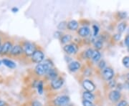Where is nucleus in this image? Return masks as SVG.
I'll list each match as a JSON object with an SVG mask.
<instances>
[{"label":"nucleus","instance_id":"obj_32","mask_svg":"<svg viewBox=\"0 0 129 106\" xmlns=\"http://www.w3.org/2000/svg\"><path fill=\"white\" fill-rule=\"evenodd\" d=\"M108 85H109V87L111 88H114L115 86V80H111L110 81H108Z\"/></svg>","mask_w":129,"mask_h":106},{"label":"nucleus","instance_id":"obj_11","mask_svg":"<svg viewBox=\"0 0 129 106\" xmlns=\"http://www.w3.org/2000/svg\"><path fill=\"white\" fill-rule=\"evenodd\" d=\"M77 32H78V34L80 37H83V38H86L90 34V29L87 26H83V27L79 28V29Z\"/></svg>","mask_w":129,"mask_h":106},{"label":"nucleus","instance_id":"obj_33","mask_svg":"<svg viewBox=\"0 0 129 106\" xmlns=\"http://www.w3.org/2000/svg\"><path fill=\"white\" fill-rule=\"evenodd\" d=\"M121 38V34L120 33H118V34H115V35L113 36V39L115 40V41H119Z\"/></svg>","mask_w":129,"mask_h":106},{"label":"nucleus","instance_id":"obj_17","mask_svg":"<svg viewBox=\"0 0 129 106\" xmlns=\"http://www.w3.org/2000/svg\"><path fill=\"white\" fill-rule=\"evenodd\" d=\"M83 98L85 100H88V101L92 102L95 100V95H93V93L91 92H88V91H84L83 92Z\"/></svg>","mask_w":129,"mask_h":106},{"label":"nucleus","instance_id":"obj_6","mask_svg":"<svg viewBox=\"0 0 129 106\" xmlns=\"http://www.w3.org/2000/svg\"><path fill=\"white\" fill-rule=\"evenodd\" d=\"M82 86L85 91H88V92H92L96 89L95 85L93 83L92 80H88V79L83 80V83H82Z\"/></svg>","mask_w":129,"mask_h":106},{"label":"nucleus","instance_id":"obj_14","mask_svg":"<svg viewBox=\"0 0 129 106\" xmlns=\"http://www.w3.org/2000/svg\"><path fill=\"white\" fill-rule=\"evenodd\" d=\"M67 29L70 30V31H78L79 29V22L78 21L75 20V19H72L68 22V27Z\"/></svg>","mask_w":129,"mask_h":106},{"label":"nucleus","instance_id":"obj_21","mask_svg":"<svg viewBox=\"0 0 129 106\" xmlns=\"http://www.w3.org/2000/svg\"><path fill=\"white\" fill-rule=\"evenodd\" d=\"M103 40H97L95 41L94 42V47H95V49L96 50H100L103 48Z\"/></svg>","mask_w":129,"mask_h":106},{"label":"nucleus","instance_id":"obj_15","mask_svg":"<svg viewBox=\"0 0 129 106\" xmlns=\"http://www.w3.org/2000/svg\"><path fill=\"white\" fill-rule=\"evenodd\" d=\"M2 64L4 65H5L7 67L9 68V69H14V68H16V67H17L16 63L12 60L7 59V58H4V59H2Z\"/></svg>","mask_w":129,"mask_h":106},{"label":"nucleus","instance_id":"obj_16","mask_svg":"<svg viewBox=\"0 0 129 106\" xmlns=\"http://www.w3.org/2000/svg\"><path fill=\"white\" fill-rule=\"evenodd\" d=\"M47 78L48 80H55L57 78H58V73H57V70L56 69H55L54 67L53 68H52V69L47 73V74L46 75Z\"/></svg>","mask_w":129,"mask_h":106},{"label":"nucleus","instance_id":"obj_10","mask_svg":"<svg viewBox=\"0 0 129 106\" xmlns=\"http://www.w3.org/2000/svg\"><path fill=\"white\" fill-rule=\"evenodd\" d=\"M81 63L78 62V61H75V60H73L71 62H70L68 65V67L69 69L70 72L71 73H76L79 71L80 69H81Z\"/></svg>","mask_w":129,"mask_h":106},{"label":"nucleus","instance_id":"obj_19","mask_svg":"<svg viewBox=\"0 0 129 106\" xmlns=\"http://www.w3.org/2000/svg\"><path fill=\"white\" fill-rule=\"evenodd\" d=\"M72 38H73V37L71 36V34H63L62 37H61L60 42L62 45H68L70 42L72 40Z\"/></svg>","mask_w":129,"mask_h":106},{"label":"nucleus","instance_id":"obj_4","mask_svg":"<svg viewBox=\"0 0 129 106\" xmlns=\"http://www.w3.org/2000/svg\"><path fill=\"white\" fill-rule=\"evenodd\" d=\"M70 99L68 95H60L53 100L55 106H67L69 105Z\"/></svg>","mask_w":129,"mask_h":106},{"label":"nucleus","instance_id":"obj_1","mask_svg":"<svg viewBox=\"0 0 129 106\" xmlns=\"http://www.w3.org/2000/svg\"><path fill=\"white\" fill-rule=\"evenodd\" d=\"M24 52V55L27 57H31L35 52L37 50V45L32 42L23 41L21 43Z\"/></svg>","mask_w":129,"mask_h":106},{"label":"nucleus","instance_id":"obj_38","mask_svg":"<svg viewBox=\"0 0 129 106\" xmlns=\"http://www.w3.org/2000/svg\"><path fill=\"white\" fill-rule=\"evenodd\" d=\"M2 45L0 46V55H2Z\"/></svg>","mask_w":129,"mask_h":106},{"label":"nucleus","instance_id":"obj_35","mask_svg":"<svg viewBox=\"0 0 129 106\" xmlns=\"http://www.w3.org/2000/svg\"><path fill=\"white\" fill-rule=\"evenodd\" d=\"M12 12L13 13H17V12H19V9L17 7H14L12 8Z\"/></svg>","mask_w":129,"mask_h":106},{"label":"nucleus","instance_id":"obj_27","mask_svg":"<svg viewBox=\"0 0 129 106\" xmlns=\"http://www.w3.org/2000/svg\"><path fill=\"white\" fill-rule=\"evenodd\" d=\"M122 62H123V65H124L126 68H129V57L128 56H126L124 57L123 59L122 60Z\"/></svg>","mask_w":129,"mask_h":106},{"label":"nucleus","instance_id":"obj_40","mask_svg":"<svg viewBox=\"0 0 129 106\" xmlns=\"http://www.w3.org/2000/svg\"><path fill=\"white\" fill-rule=\"evenodd\" d=\"M127 78H128V80H129V73H128V75H127Z\"/></svg>","mask_w":129,"mask_h":106},{"label":"nucleus","instance_id":"obj_31","mask_svg":"<svg viewBox=\"0 0 129 106\" xmlns=\"http://www.w3.org/2000/svg\"><path fill=\"white\" fill-rule=\"evenodd\" d=\"M128 105V102L125 101V100H120L118 103L117 106H127Z\"/></svg>","mask_w":129,"mask_h":106},{"label":"nucleus","instance_id":"obj_2","mask_svg":"<svg viewBox=\"0 0 129 106\" xmlns=\"http://www.w3.org/2000/svg\"><path fill=\"white\" fill-rule=\"evenodd\" d=\"M30 59L33 63L40 64V63H42L45 60V54L42 50L37 49V50L35 52V53L32 55Z\"/></svg>","mask_w":129,"mask_h":106},{"label":"nucleus","instance_id":"obj_30","mask_svg":"<svg viewBox=\"0 0 129 106\" xmlns=\"http://www.w3.org/2000/svg\"><path fill=\"white\" fill-rule=\"evenodd\" d=\"M31 106H42L41 102L37 100H34L31 102Z\"/></svg>","mask_w":129,"mask_h":106},{"label":"nucleus","instance_id":"obj_28","mask_svg":"<svg viewBox=\"0 0 129 106\" xmlns=\"http://www.w3.org/2000/svg\"><path fill=\"white\" fill-rule=\"evenodd\" d=\"M82 103H83V106H94L93 105V104H92V102L88 101V100H83V102H82Z\"/></svg>","mask_w":129,"mask_h":106},{"label":"nucleus","instance_id":"obj_29","mask_svg":"<svg viewBox=\"0 0 129 106\" xmlns=\"http://www.w3.org/2000/svg\"><path fill=\"white\" fill-rule=\"evenodd\" d=\"M54 35H55V38H57V39H61V37H62V32H60V31H57V32H55V34H54Z\"/></svg>","mask_w":129,"mask_h":106},{"label":"nucleus","instance_id":"obj_23","mask_svg":"<svg viewBox=\"0 0 129 106\" xmlns=\"http://www.w3.org/2000/svg\"><path fill=\"white\" fill-rule=\"evenodd\" d=\"M93 50L92 48H88L85 51V58H87L88 60H91L92 58V54H93Z\"/></svg>","mask_w":129,"mask_h":106},{"label":"nucleus","instance_id":"obj_24","mask_svg":"<svg viewBox=\"0 0 129 106\" xmlns=\"http://www.w3.org/2000/svg\"><path fill=\"white\" fill-rule=\"evenodd\" d=\"M126 29V24L124 23V22H121L118 25V27H117V29H118V33H123L125 30Z\"/></svg>","mask_w":129,"mask_h":106},{"label":"nucleus","instance_id":"obj_36","mask_svg":"<svg viewBox=\"0 0 129 106\" xmlns=\"http://www.w3.org/2000/svg\"><path fill=\"white\" fill-rule=\"evenodd\" d=\"M6 102L5 100H0V106H5L6 105Z\"/></svg>","mask_w":129,"mask_h":106},{"label":"nucleus","instance_id":"obj_5","mask_svg":"<svg viewBox=\"0 0 129 106\" xmlns=\"http://www.w3.org/2000/svg\"><path fill=\"white\" fill-rule=\"evenodd\" d=\"M24 52L22 47L21 45V44H15L12 47V50L9 53V55L14 57H18L20 56L23 55Z\"/></svg>","mask_w":129,"mask_h":106},{"label":"nucleus","instance_id":"obj_25","mask_svg":"<svg viewBox=\"0 0 129 106\" xmlns=\"http://www.w3.org/2000/svg\"><path fill=\"white\" fill-rule=\"evenodd\" d=\"M92 35L94 37H96L98 35V33H99V31H100V28L98 27V24H93L92 25Z\"/></svg>","mask_w":129,"mask_h":106},{"label":"nucleus","instance_id":"obj_41","mask_svg":"<svg viewBox=\"0 0 129 106\" xmlns=\"http://www.w3.org/2000/svg\"><path fill=\"white\" fill-rule=\"evenodd\" d=\"M128 52H129V48H128Z\"/></svg>","mask_w":129,"mask_h":106},{"label":"nucleus","instance_id":"obj_26","mask_svg":"<svg viewBox=\"0 0 129 106\" xmlns=\"http://www.w3.org/2000/svg\"><path fill=\"white\" fill-rule=\"evenodd\" d=\"M98 68L101 69V70H103V69H105L106 67V62L105 60H101L99 62H98Z\"/></svg>","mask_w":129,"mask_h":106},{"label":"nucleus","instance_id":"obj_3","mask_svg":"<svg viewBox=\"0 0 129 106\" xmlns=\"http://www.w3.org/2000/svg\"><path fill=\"white\" fill-rule=\"evenodd\" d=\"M63 50L69 55H76L78 52V45L75 42L70 43L63 47Z\"/></svg>","mask_w":129,"mask_h":106},{"label":"nucleus","instance_id":"obj_39","mask_svg":"<svg viewBox=\"0 0 129 106\" xmlns=\"http://www.w3.org/2000/svg\"><path fill=\"white\" fill-rule=\"evenodd\" d=\"M2 65V60H0V66H1Z\"/></svg>","mask_w":129,"mask_h":106},{"label":"nucleus","instance_id":"obj_9","mask_svg":"<svg viewBox=\"0 0 129 106\" xmlns=\"http://www.w3.org/2000/svg\"><path fill=\"white\" fill-rule=\"evenodd\" d=\"M64 79L61 77H58L55 80H52L50 83V87L53 90H59L62 88L64 85Z\"/></svg>","mask_w":129,"mask_h":106},{"label":"nucleus","instance_id":"obj_20","mask_svg":"<svg viewBox=\"0 0 129 106\" xmlns=\"http://www.w3.org/2000/svg\"><path fill=\"white\" fill-rule=\"evenodd\" d=\"M37 92L39 95H42L43 92H44V82L43 80H39V83L37 84Z\"/></svg>","mask_w":129,"mask_h":106},{"label":"nucleus","instance_id":"obj_18","mask_svg":"<svg viewBox=\"0 0 129 106\" xmlns=\"http://www.w3.org/2000/svg\"><path fill=\"white\" fill-rule=\"evenodd\" d=\"M91 60L95 63H98L101 60V52L98 50H96L93 51V54H92Z\"/></svg>","mask_w":129,"mask_h":106},{"label":"nucleus","instance_id":"obj_8","mask_svg":"<svg viewBox=\"0 0 129 106\" xmlns=\"http://www.w3.org/2000/svg\"><path fill=\"white\" fill-rule=\"evenodd\" d=\"M102 76L106 81H110L114 77V71L111 67H106L102 71Z\"/></svg>","mask_w":129,"mask_h":106},{"label":"nucleus","instance_id":"obj_12","mask_svg":"<svg viewBox=\"0 0 129 106\" xmlns=\"http://www.w3.org/2000/svg\"><path fill=\"white\" fill-rule=\"evenodd\" d=\"M121 97V94L119 91L118 90H112L110 92L108 95V98L111 102H118Z\"/></svg>","mask_w":129,"mask_h":106},{"label":"nucleus","instance_id":"obj_37","mask_svg":"<svg viewBox=\"0 0 129 106\" xmlns=\"http://www.w3.org/2000/svg\"><path fill=\"white\" fill-rule=\"evenodd\" d=\"M2 44H3V43H2V38L0 36V46L2 45Z\"/></svg>","mask_w":129,"mask_h":106},{"label":"nucleus","instance_id":"obj_34","mask_svg":"<svg viewBox=\"0 0 129 106\" xmlns=\"http://www.w3.org/2000/svg\"><path fill=\"white\" fill-rule=\"evenodd\" d=\"M124 43L125 45L128 47V48H129V35H127V36L125 37L124 40Z\"/></svg>","mask_w":129,"mask_h":106},{"label":"nucleus","instance_id":"obj_22","mask_svg":"<svg viewBox=\"0 0 129 106\" xmlns=\"http://www.w3.org/2000/svg\"><path fill=\"white\" fill-rule=\"evenodd\" d=\"M68 27V22H65V21H62V22H60V23L58 24L57 25V29H59V31H62V30H65L67 29Z\"/></svg>","mask_w":129,"mask_h":106},{"label":"nucleus","instance_id":"obj_7","mask_svg":"<svg viewBox=\"0 0 129 106\" xmlns=\"http://www.w3.org/2000/svg\"><path fill=\"white\" fill-rule=\"evenodd\" d=\"M14 46L13 42L11 40H6L2 44V55H9L12 47Z\"/></svg>","mask_w":129,"mask_h":106},{"label":"nucleus","instance_id":"obj_13","mask_svg":"<svg viewBox=\"0 0 129 106\" xmlns=\"http://www.w3.org/2000/svg\"><path fill=\"white\" fill-rule=\"evenodd\" d=\"M35 73L39 77H42L44 75H46V72L45 69V67L42 63L37 64L35 67Z\"/></svg>","mask_w":129,"mask_h":106}]
</instances>
